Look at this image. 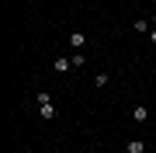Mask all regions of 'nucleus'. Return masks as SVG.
Masks as SVG:
<instances>
[{
  "instance_id": "nucleus-1",
  "label": "nucleus",
  "mask_w": 156,
  "mask_h": 153,
  "mask_svg": "<svg viewBox=\"0 0 156 153\" xmlns=\"http://www.w3.org/2000/svg\"><path fill=\"white\" fill-rule=\"evenodd\" d=\"M52 70H56V73H62V77H66L69 70H73V59H66V56H56V59H52Z\"/></svg>"
},
{
  "instance_id": "nucleus-2",
  "label": "nucleus",
  "mask_w": 156,
  "mask_h": 153,
  "mask_svg": "<svg viewBox=\"0 0 156 153\" xmlns=\"http://www.w3.org/2000/svg\"><path fill=\"white\" fill-rule=\"evenodd\" d=\"M66 42H69V49H76V52H80V49L87 46V35H83V31H69V38H66Z\"/></svg>"
},
{
  "instance_id": "nucleus-3",
  "label": "nucleus",
  "mask_w": 156,
  "mask_h": 153,
  "mask_svg": "<svg viewBox=\"0 0 156 153\" xmlns=\"http://www.w3.org/2000/svg\"><path fill=\"white\" fill-rule=\"evenodd\" d=\"M146 118H149V108H146V104H135V108H132V122H139V125H142Z\"/></svg>"
},
{
  "instance_id": "nucleus-4",
  "label": "nucleus",
  "mask_w": 156,
  "mask_h": 153,
  "mask_svg": "<svg viewBox=\"0 0 156 153\" xmlns=\"http://www.w3.org/2000/svg\"><path fill=\"white\" fill-rule=\"evenodd\" d=\"M125 153H146V143H142V139H128Z\"/></svg>"
},
{
  "instance_id": "nucleus-5",
  "label": "nucleus",
  "mask_w": 156,
  "mask_h": 153,
  "mask_svg": "<svg viewBox=\"0 0 156 153\" xmlns=\"http://www.w3.org/2000/svg\"><path fill=\"white\" fill-rule=\"evenodd\" d=\"M38 115H42V118H56V104H38Z\"/></svg>"
},
{
  "instance_id": "nucleus-6",
  "label": "nucleus",
  "mask_w": 156,
  "mask_h": 153,
  "mask_svg": "<svg viewBox=\"0 0 156 153\" xmlns=\"http://www.w3.org/2000/svg\"><path fill=\"white\" fill-rule=\"evenodd\" d=\"M149 24H153V21H132V28L139 31V35H146V31H149Z\"/></svg>"
},
{
  "instance_id": "nucleus-7",
  "label": "nucleus",
  "mask_w": 156,
  "mask_h": 153,
  "mask_svg": "<svg viewBox=\"0 0 156 153\" xmlns=\"http://www.w3.org/2000/svg\"><path fill=\"white\" fill-rule=\"evenodd\" d=\"M108 80H111L108 73H97V77H94V87H108Z\"/></svg>"
},
{
  "instance_id": "nucleus-8",
  "label": "nucleus",
  "mask_w": 156,
  "mask_h": 153,
  "mask_svg": "<svg viewBox=\"0 0 156 153\" xmlns=\"http://www.w3.org/2000/svg\"><path fill=\"white\" fill-rule=\"evenodd\" d=\"M69 59H73V70H80V66H83V52H73Z\"/></svg>"
},
{
  "instance_id": "nucleus-9",
  "label": "nucleus",
  "mask_w": 156,
  "mask_h": 153,
  "mask_svg": "<svg viewBox=\"0 0 156 153\" xmlns=\"http://www.w3.org/2000/svg\"><path fill=\"white\" fill-rule=\"evenodd\" d=\"M149 21H153V24H156V14H153V17H149Z\"/></svg>"
},
{
  "instance_id": "nucleus-10",
  "label": "nucleus",
  "mask_w": 156,
  "mask_h": 153,
  "mask_svg": "<svg viewBox=\"0 0 156 153\" xmlns=\"http://www.w3.org/2000/svg\"><path fill=\"white\" fill-rule=\"evenodd\" d=\"M87 153H94V150H87Z\"/></svg>"
}]
</instances>
